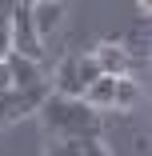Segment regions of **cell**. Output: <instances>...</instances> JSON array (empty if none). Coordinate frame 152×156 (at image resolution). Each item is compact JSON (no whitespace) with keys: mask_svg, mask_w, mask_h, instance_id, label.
<instances>
[{"mask_svg":"<svg viewBox=\"0 0 152 156\" xmlns=\"http://www.w3.org/2000/svg\"><path fill=\"white\" fill-rule=\"evenodd\" d=\"M40 124L52 140H100V112H92L84 100L48 96L40 104Z\"/></svg>","mask_w":152,"mask_h":156,"instance_id":"cell-1","label":"cell"},{"mask_svg":"<svg viewBox=\"0 0 152 156\" xmlns=\"http://www.w3.org/2000/svg\"><path fill=\"white\" fill-rule=\"evenodd\" d=\"M100 76V68H96V60L88 56V52H80V56H68L64 64L56 68V76H52V96H64V100H84V92H88V84H92Z\"/></svg>","mask_w":152,"mask_h":156,"instance_id":"cell-2","label":"cell"},{"mask_svg":"<svg viewBox=\"0 0 152 156\" xmlns=\"http://www.w3.org/2000/svg\"><path fill=\"white\" fill-rule=\"evenodd\" d=\"M8 36H12V56L36 60V64L44 60V40L32 28V4H12V12H8Z\"/></svg>","mask_w":152,"mask_h":156,"instance_id":"cell-3","label":"cell"},{"mask_svg":"<svg viewBox=\"0 0 152 156\" xmlns=\"http://www.w3.org/2000/svg\"><path fill=\"white\" fill-rule=\"evenodd\" d=\"M52 96V88L48 80L32 84V88H8V92H0V124H16L24 116H32L40 112V104Z\"/></svg>","mask_w":152,"mask_h":156,"instance_id":"cell-4","label":"cell"},{"mask_svg":"<svg viewBox=\"0 0 152 156\" xmlns=\"http://www.w3.org/2000/svg\"><path fill=\"white\" fill-rule=\"evenodd\" d=\"M88 56L96 60V68L104 76H128V64H132V60H128V48L120 44V40H100Z\"/></svg>","mask_w":152,"mask_h":156,"instance_id":"cell-5","label":"cell"},{"mask_svg":"<svg viewBox=\"0 0 152 156\" xmlns=\"http://www.w3.org/2000/svg\"><path fill=\"white\" fill-rule=\"evenodd\" d=\"M64 4H56V0H40V4H32V28H36V36L48 40L60 24H64Z\"/></svg>","mask_w":152,"mask_h":156,"instance_id":"cell-6","label":"cell"},{"mask_svg":"<svg viewBox=\"0 0 152 156\" xmlns=\"http://www.w3.org/2000/svg\"><path fill=\"white\" fill-rule=\"evenodd\" d=\"M8 76H12V88H32L44 80V68L36 64V60H24V56H8Z\"/></svg>","mask_w":152,"mask_h":156,"instance_id":"cell-7","label":"cell"},{"mask_svg":"<svg viewBox=\"0 0 152 156\" xmlns=\"http://www.w3.org/2000/svg\"><path fill=\"white\" fill-rule=\"evenodd\" d=\"M112 88H116V76H96L92 84H88V92H84V104L92 108V112H100V108H112Z\"/></svg>","mask_w":152,"mask_h":156,"instance_id":"cell-8","label":"cell"},{"mask_svg":"<svg viewBox=\"0 0 152 156\" xmlns=\"http://www.w3.org/2000/svg\"><path fill=\"white\" fill-rule=\"evenodd\" d=\"M140 100V84L132 76H116V88H112V108H132Z\"/></svg>","mask_w":152,"mask_h":156,"instance_id":"cell-9","label":"cell"},{"mask_svg":"<svg viewBox=\"0 0 152 156\" xmlns=\"http://www.w3.org/2000/svg\"><path fill=\"white\" fill-rule=\"evenodd\" d=\"M44 156H80V140H48Z\"/></svg>","mask_w":152,"mask_h":156,"instance_id":"cell-10","label":"cell"},{"mask_svg":"<svg viewBox=\"0 0 152 156\" xmlns=\"http://www.w3.org/2000/svg\"><path fill=\"white\" fill-rule=\"evenodd\" d=\"M12 56V36H8V12H0V60Z\"/></svg>","mask_w":152,"mask_h":156,"instance_id":"cell-11","label":"cell"},{"mask_svg":"<svg viewBox=\"0 0 152 156\" xmlns=\"http://www.w3.org/2000/svg\"><path fill=\"white\" fill-rule=\"evenodd\" d=\"M80 156H108L104 140H80Z\"/></svg>","mask_w":152,"mask_h":156,"instance_id":"cell-12","label":"cell"},{"mask_svg":"<svg viewBox=\"0 0 152 156\" xmlns=\"http://www.w3.org/2000/svg\"><path fill=\"white\" fill-rule=\"evenodd\" d=\"M8 88H12V76H8V64L0 60V92H8Z\"/></svg>","mask_w":152,"mask_h":156,"instance_id":"cell-13","label":"cell"}]
</instances>
